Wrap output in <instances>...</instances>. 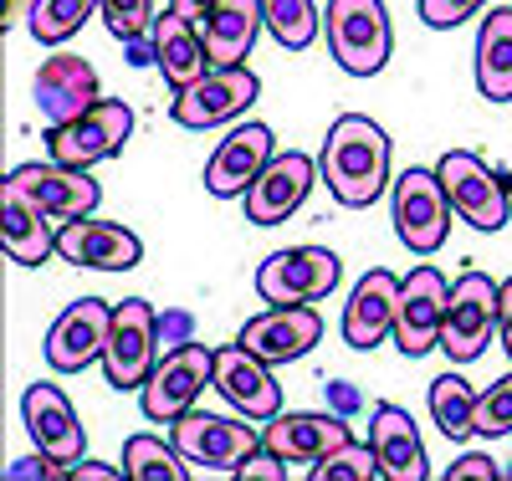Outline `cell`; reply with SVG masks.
Listing matches in <instances>:
<instances>
[{
	"mask_svg": "<svg viewBox=\"0 0 512 481\" xmlns=\"http://www.w3.org/2000/svg\"><path fill=\"white\" fill-rule=\"evenodd\" d=\"M318 169H323V185L333 190L338 205L364 210L390 185V134L364 113H344L328 128Z\"/></svg>",
	"mask_w": 512,
	"mask_h": 481,
	"instance_id": "6da1fadb",
	"label": "cell"
},
{
	"mask_svg": "<svg viewBox=\"0 0 512 481\" xmlns=\"http://www.w3.org/2000/svg\"><path fill=\"white\" fill-rule=\"evenodd\" d=\"M328 52L349 77H379L395 52V26L384 0H328L323 11Z\"/></svg>",
	"mask_w": 512,
	"mask_h": 481,
	"instance_id": "7a4b0ae2",
	"label": "cell"
},
{
	"mask_svg": "<svg viewBox=\"0 0 512 481\" xmlns=\"http://www.w3.org/2000/svg\"><path fill=\"white\" fill-rule=\"evenodd\" d=\"M436 174H441V185H446V195H451V210L461 215L466 226L502 231V226L512 221V185H507V174L487 169L482 154L451 149V154H441Z\"/></svg>",
	"mask_w": 512,
	"mask_h": 481,
	"instance_id": "3957f363",
	"label": "cell"
},
{
	"mask_svg": "<svg viewBox=\"0 0 512 481\" xmlns=\"http://www.w3.org/2000/svg\"><path fill=\"white\" fill-rule=\"evenodd\" d=\"M216 384V348L205 343H180L154 364L149 384L139 389V405H144V420L154 425H175L185 410H195L200 389Z\"/></svg>",
	"mask_w": 512,
	"mask_h": 481,
	"instance_id": "277c9868",
	"label": "cell"
},
{
	"mask_svg": "<svg viewBox=\"0 0 512 481\" xmlns=\"http://www.w3.org/2000/svg\"><path fill=\"white\" fill-rule=\"evenodd\" d=\"M128 139H134V108L118 103V98H98L82 118L47 128L52 159H57V164H72V169H93V164L123 154Z\"/></svg>",
	"mask_w": 512,
	"mask_h": 481,
	"instance_id": "5b68a950",
	"label": "cell"
},
{
	"mask_svg": "<svg viewBox=\"0 0 512 481\" xmlns=\"http://www.w3.org/2000/svg\"><path fill=\"white\" fill-rule=\"evenodd\" d=\"M451 195L436 169H405L395 180V231L415 256H436L451 236Z\"/></svg>",
	"mask_w": 512,
	"mask_h": 481,
	"instance_id": "8992f818",
	"label": "cell"
},
{
	"mask_svg": "<svg viewBox=\"0 0 512 481\" xmlns=\"http://www.w3.org/2000/svg\"><path fill=\"white\" fill-rule=\"evenodd\" d=\"M344 261L328 246H287L256 267V297L262 302H323L338 292Z\"/></svg>",
	"mask_w": 512,
	"mask_h": 481,
	"instance_id": "52a82bcc",
	"label": "cell"
},
{
	"mask_svg": "<svg viewBox=\"0 0 512 481\" xmlns=\"http://www.w3.org/2000/svg\"><path fill=\"white\" fill-rule=\"evenodd\" d=\"M497 302H502V287L487 272H466L461 282H451L446 328H441V348L451 364H472L487 354V343L497 333Z\"/></svg>",
	"mask_w": 512,
	"mask_h": 481,
	"instance_id": "ba28073f",
	"label": "cell"
},
{
	"mask_svg": "<svg viewBox=\"0 0 512 481\" xmlns=\"http://www.w3.org/2000/svg\"><path fill=\"white\" fill-rule=\"evenodd\" d=\"M159 364V318L144 297H123L113 308V333H108V354L103 374L113 389H144Z\"/></svg>",
	"mask_w": 512,
	"mask_h": 481,
	"instance_id": "9c48e42d",
	"label": "cell"
},
{
	"mask_svg": "<svg viewBox=\"0 0 512 481\" xmlns=\"http://www.w3.org/2000/svg\"><path fill=\"white\" fill-rule=\"evenodd\" d=\"M256 98H262V82H256V72L246 62H236V67H210L200 82L175 93L169 113H175L180 128H216V123L241 118Z\"/></svg>",
	"mask_w": 512,
	"mask_h": 481,
	"instance_id": "30bf717a",
	"label": "cell"
},
{
	"mask_svg": "<svg viewBox=\"0 0 512 481\" xmlns=\"http://www.w3.org/2000/svg\"><path fill=\"white\" fill-rule=\"evenodd\" d=\"M446 302H451V282L420 261V267L400 282V313H395V348L405 359H425L431 348H441V328H446Z\"/></svg>",
	"mask_w": 512,
	"mask_h": 481,
	"instance_id": "8fae6325",
	"label": "cell"
},
{
	"mask_svg": "<svg viewBox=\"0 0 512 481\" xmlns=\"http://www.w3.org/2000/svg\"><path fill=\"white\" fill-rule=\"evenodd\" d=\"M108 333H113V308L103 297H77L57 313V323L47 328V364L57 374H77L88 364H103L108 354Z\"/></svg>",
	"mask_w": 512,
	"mask_h": 481,
	"instance_id": "7c38bea8",
	"label": "cell"
},
{
	"mask_svg": "<svg viewBox=\"0 0 512 481\" xmlns=\"http://www.w3.org/2000/svg\"><path fill=\"white\" fill-rule=\"evenodd\" d=\"M169 441L185 451L190 466H210V471H231L262 446L256 425H241V420H226V415H205V410H185L175 425H169Z\"/></svg>",
	"mask_w": 512,
	"mask_h": 481,
	"instance_id": "4fadbf2b",
	"label": "cell"
},
{
	"mask_svg": "<svg viewBox=\"0 0 512 481\" xmlns=\"http://www.w3.org/2000/svg\"><path fill=\"white\" fill-rule=\"evenodd\" d=\"M318 338H323V318L313 313V302H267L241 328V343L267 364H297L318 348Z\"/></svg>",
	"mask_w": 512,
	"mask_h": 481,
	"instance_id": "5bb4252c",
	"label": "cell"
},
{
	"mask_svg": "<svg viewBox=\"0 0 512 481\" xmlns=\"http://www.w3.org/2000/svg\"><path fill=\"white\" fill-rule=\"evenodd\" d=\"M313 180H323V169L308 154H272V164L256 174V185L241 195L246 200V221L251 226H282L287 215L303 210V200L313 195Z\"/></svg>",
	"mask_w": 512,
	"mask_h": 481,
	"instance_id": "9a60e30c",
	"label": "cell"
},
{
	"mask_svg": "<svg viewBox=\"0 0 512 481\" xmlns=\"http://www.w3.org/2000/svg\"><path fill=\"white\" fill-rule=\"evenodd\" d=\"M272 369L277 364H267L262 354H251L241 338L216 348V389L256 425H267L272 415H282V384L272 379Z\"/></svg>",
	"mask_w": 512,
	"mask_h": 481,
	"instance_id": "2e32d148",
	"label": "cell"
},
{
	"mask_svg": "<svg viewBox=\"0 0 512 481\" xmlns=\"http://www.w3.org/2000/svg\"><path fill=\"white\" fill-rule=\"evenodd\" d=\"M277 144L267 123H236L231 134L216 144V154L205 159V190L216 200H236L256 185V174L272 164Z\"/></svg>",
	"mask_w": 512,
	"mask_h": 481,
	"instance_id": "e0dca14e",
	"label": "cell"
},
{
	"mask_svg": "<svg viewBox=\"0 0 512 481\" xmlns=\"http://www.w3.org/2000/svg\"><path fill=\"white\" fill-rule=\"evenodd\" d=\"M31 98H36V113L47 118V128L72 123L98 103V72H93L88 57L52 52L31 77Z\"/></svg>",
	"mask_w": 512,
	"mask_h": 481,
	"instance_id": "ac0fdd59",
	"label": "cell"
},
{
	"mask_svg": "<svg viewBox=\"0 0 512 481\" xmlns=\"http://www.w3.org/2000/svg\"><path fill=\"white\" fill-rule=\"evenodd\" d=\"M57 256L72 261V267H93V272H128L144 261V241L128 226L77 215V221L57 226Z\"/></svg>",
	"mask_w": 512,
	"mask_h": 481,
	"instance_id": "d6986e66",
	"label": "cell"
},
{
	"mask_svg": "<svg viewBox=\"0 0 512 481\" xmlns=\"http://www.w3.org/2000/svg\"><path fill=\"white\" fill-rule=\"evenodd\" d=\"M21 420L31 430L36 451H47L62 466H77L88 456V435H82V420L72 410V400L62 395L57 384H31L21 395Z\"/></svg>",
	"mask_w": 512,
	"mask_h": 481,
	"instance_id": "ffe728a7",
	"label": "cell"
},
{
	"mask_svg": "<svg viewBox=\"0 0 512 481\" xmlns=\"http://www.w3.org/2000/svg\"><path fill=\"white\" fill-rule=\"evenodd\" d=\"M0 246H6V256L16 261V267H41V261H52L57 251V231H52V215L36 205V195L11 180L0 185Z\"/></svg>",
	"mask_w": 512,
	"mask_h": 481,
	"instance_id": "44dd1931",
	"label": "cell"
},
{
	"mask_svg": "<svg viewBox=\"0 0 512 481\" xmlns=\"http://www.w3.org/2000/svg\"><path fill=\"white\" fill-rule=\"evenodd\" d=\"M11 180H21L52 221H77V215H93L103 205V185L93 180V169H72L57 159L52 164H21V169H11Z\"/></svg>",
	"mask_w": 512,
	"mask_h": 481,
	"instance_id": "7402d4cb",
	"label": "cell"
},
{
	"mask_svg": "<svg viewBox=\"0 0 512 481\" xmlns=\"http://www.w3.org/2000/svg\"><path fill=\"white\" fill-rule=\"evenodd\" d=\"M349 441H354V435H349V425L338 415L297 410V415H272L262 425V446L277 451L287 466H318L323 456H333L338 446H349Z\"/></svg>",
	"mask_w": 512,
	"mask_h": 481,
	"instance_id": "603a6c76",
	"label": "cell"
},
{
	"mask_svg": "<svg viewBox=\"0 0 512 481\" xmlns=\"http://www.w3.org/2000/svg\"><path fill=\"white\" fill-rule=\"evenodd\" d=\"M395 313H400V282L374 267L354 282V297L344 308V343L359 348V354H369V348H379L384 338H395Z\"/></svg>",
	"mask_w": 512,
	"mask_h": 481,
	"instance_id": "cb8c5ba5",
	"label": "cell"
},
{
	"mask_svg": "<svg viewBox=\"0 0 512 481\" xmlns=\"http://www.w3.org/2000/svg\"><path fill=\"white\" fill-rule=\"evenodd\" d=\"M154 67L164 72V82L185 93L190 82H200L210 72V52H205V36L200 21L180 16V11H164L154 21Z\"/></svg>",
	"mask_w": 512,
	"mask_h": 481,
	"instance_id": "d4e9b609",
	"label": "cell"
},
{
	"mask_svg": "<svg viewBox=\"0 0 512 481\" xmlns=\"http://www.w3.org/2000/svg\"><path fill=\"white\" fill-rule=\"evenodd\" d=\"M262 26H267L262 0H216V6H210V16L200 21L210 67H236V62H246Z\"/></svg>",
	"mask_w": 512,
	"mask_h": 481,
	"instance_id": "484cf974",
	"label": "cell"
},
{
	"mask_svg": "<svg viewBox=\"0 0 512 481\" xmlns=\"http://www.w3.org/2000/svg\"><path fill=\"white\" fill-rule=\"evenodd\" d=\"M369 441H374L390 481H425L431 476V461H425V446H420V425L400 405H374Z\"/></svg>",
	"mask_w": 512,
	"mask_h": 481,
	"instance_id": "4316f807",
	"label": "cell"
},
{
	"mask_svg": "<svg viewBox=\"0 0 512 481\" xmlns=\"http://www.w3.org/2000/svg\"><path fill=\"white\" fill-rule=\"evenodd\" d=\"M477 93L487 103H512V6L482 16L477 31Z\"/></svg>",
	"mask_w": 512,
	"mask_h": 481,
	"instance_id": "83f0119b",
	"label": "cell"
},
{
	"mask_svg": "<svg viewBox=\"0 0 512 481\" xmlns=\"http://www.w3.org/2000/svg\"><path fill=\"white\" fill-rule=\"evenodd\" d=\"M123 476L128 481H190V461H185V451L175 441H159V435H128Z\"/></svg>",
	"mask_w": 512,
	"mask_h": 481,
	"instance_id": "f1b7e54d",
	"label": "cell"
},
{
	"mask_svg": "<svg viewBox=\"0 0 512 481\" xmlns=\"http://www.w3.org/2000/svg\"><path fill=\"white\" fill-rule=\"evenodd\" d=\"M431 420L441 425L446 441H466L477 435V389L461 374H441L431 379Z\"/></svg>",
	"mask_w": 512,
	"mask_h": 481,
	"instance_id": "f546056e",
	"label": "cell"
},
{
	"mask_svg": "<svg viewBox=\"0 0 512 481\" xmlns=\"http://www.w3.org/2000/svg\"><path fill=\"white\" fill-rule=\"evenodd\" d=\"M103 11V0H36L31 6V36L41 41V47H62V41H72L82 26H88V16Z\"/></svg>",
	"mask_w": 512,
	"mask_h": 481,
	"instance_id": "4dcf8cb0",
	"label": "cell"
},
{
	"mask_svg": "<svg viewBox=\"0 0 512 481\" xmlns=\"http://www.w3.org/2000/svg\"><path fill=\"white\" fill-rule=\"evenodd\" d=\"M262 11H267V31L277 36V47H287V52L313 47L318 21H323L313 0H262Z\"/></svg>",
	"mask_w": 512,
	"mask_h": 481,
	"instance_id": "1f68e13d",
	"label": "cell"
},
{
	"mask_svg": "<svg viewBox=\"0 0 512 481\" xmlns=\"http://www.w3.org/2000/svg\"><path fill=\"white\" fill-rule=\"evenodd\" d=\"M379 476H384V461L374 441H349L313 466V481H379Z\"/></svg>",
	"mask_w": 512,
	"mask_h": 481,
	"instance_id": "d6a6232c",
	"label": "cell"
},
{
	"mask_svg": "<svg viewBox=\"0 0 512 481\" xmlns=\"http://www.w3.org/2000/svg\"><path fill=\"white\" fill-rule=\"evenodd\" d=\"M103 21L118 41H139L154 36V0H103Z\"/></svg>",
	"mask_w": 512,
	"mask_h": 481,
	"instance_id": "836d02e7",
	"label": "cell"
},
{
	"mask_svg": "<svg viewBox=\"0 0 512 481\" xmlns=\"http://www.w3.org/2000/svg\"><path fill=\"white\" fill-rule=\"evenodd\" d=\"M477 435H487V441L512 435V374H502L492 389L477 395Z\"/></svg>",
	"mask_w": 512,
	"mask_h": 481,
	"instance_id": "e575fe53",
	"label": "cell"
},
{
	"mask_svg": "<svg viewBox=\"0 0 512 481\" xmlns=\"http://www.w3.org/2000/svg\"><path fill=\"white\" fill-rule=\"evenodd\" d=\"M482 6H487V0H420V21L431 31H451L466 16H477Z\"/></svg>",
	"mask_w": 512,
	"mask_h": 481,
	"instance_id": "d590c367",
	"label": "cell"
},
{
	"mask_svg": "<svg viewBox=\"0 0 512 481\" xmlns=\"http://www.w3.org/2000/svg\"><path fill=\"white\" fill-rule=\"evenodd\" d=\"M236 476H241V481H282V476H287V461H282L277 451H267V446H256V451L236 466Z\"/></svg>",
	"mask_w": 512,
	"mask_h": 481,
	"instance_id": "8d00e7d4",
	"label": "cell"
},
{
	"mask_svg": "<svg viewBox=\"0 0 512 481\" xmlns=\"http://www.w3.org/2000/svg\"><path fill=\"white\" fill-rule=\"evenodd\" d=\"M26 476H67V466L62 461H52L47 451H36V456H26V461H16V466H6V481H26Z\"/></svg>",
	"mask_w": 512,
	"mask_h": 481,
	"instance_id": "74e56055",
	"label": "cell"
},
{
	"mask_svg": "<svg viewBox=\"0 0 512 481\" xmlns=\"http://www.w3.org/2000/svg\"><path fill=\"white\" fill-rule=\"evenodd\" d=\"M497 461L492 456H456V466L446 471V481H497Z\"/></svg>",
	"mask_w": 512,
	"mask_h": 481,
	"instance_id": "f35d334b",
	"label": "cell"
},
{
	"mask_svg": "<svg viewBox=\"0 0 512 481\" xmlns=\"http://www.w3.org/2000/svg\"><path fill=\"white\" fill-rule=\"evenodd\" d=\"M497 328H502V348L512 359V277L502 282V302H497Z\"/></svg>",
	"mask_w": 512,
	"mask_h": 481,
	"instance_id": "ab89813d",
	"label": "cell"
},
{
	"mask_svg": "<svg viewBox=\"0 0 512 481\" xmlns=\"http://www.w3.org/2000/svg\"><path fill=\"white\" fill-rule=\"evenodd\" d=\"M67 476H72V481H118L123 471H113V466H98V461H77V466H67Z\"/></svg>",
	"mask_w": 512,
	"mask_h": 481,
	"instance_id": "60d3db41",
	"label": "cell"
},
{
	"mask_svg": "<svg viewBox=\"0 0 512 481\" xmlns=\"http://www.w3.org/2000/svg\"><path fill=\"white\" fill-rule=\"evenodd\" d=\"M210 6H216V0H169V11H180V16H190V21H205Z\"/></svg>",
	"mask_w": 512,
	"mask_h": 481,
	"instance_id": "b9f144b4",
	"label": "cell"
},
{
	"mask_svg": "<svg viewBox=\"0 0 512 481\" xmlns=\"http://www.w3.org/2000/svg\"><path fill=\"white\" fill-rule=\"evenodd\" d=\"M31 6H36V0H6V31L16 21H31Z\"/></svg>",
	"mask_w": 512,
	"mask_h": 481,
	"instance_id": "7bdbcfd3",
	"label": "cell"
}]
</instances>
